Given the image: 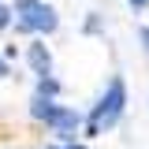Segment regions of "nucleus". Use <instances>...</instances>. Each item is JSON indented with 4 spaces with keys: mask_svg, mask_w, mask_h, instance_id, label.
<instances>
[{
    "mask_svg": "<svg viewBox=\"0 0 149 149\" xmlns=\"http://www.w3.org/2000/svg\"><path fill=\"white\" fill-rule=\"evenodd\" d=\"M30 116L41 119L45 127L52 130L56 138H60V146H71L78 127H82V116L67 104H56V97H45V93H34V101H30Z\"/></svg>",
    "mask_w": 149,
    "mask_h": 149,
    "instance_id": "nucleus-1",
    "label": "nucleus"
},
{
    "mask_svg": "<svg viewBox=\"0 0 149 149\" xmlns=\"http://www.w3.org/2000/svg\"><path fill=\"white\" fill-rule=\"evenodd\" d=\"M123 112H127V86H123V78L116 74L108 86H104V93L97 97V104H93L90 119H86V134L97 138V134L112 130L119 119H123Z\"/></svg>",
    "mask_w": 149,
    "mask_h": 149,
    "instance_id": "nucleus-2",
    "label": "nucleus"
},
{
    "mask_svg": "<svg viewBox=\"0 0 149 149\" xmlns=\"http://www.w3.org/2000/svg\"><path fill=\"white\" fill-rule=\"evenodd\" d=\"M15 26L22 34H56L60 19L45 0H15Z\"/></svg>",
    "mask_w": 149,
    "mask_h": 149,
    "instance_id": "nucleus-3",
    "label": "nucleus"
},
{
    "mask_svg": "<svg viewBox=\"0 0 149 149\" xmlns=\"http://www.w3.org/2000/svg\"><path fill=\"white\" fill-rule=\"evenodd\" d=\"M26 60H30V67H34L37 78H41V74H52V56H49L45 45H30V49H26Z\"/></svg>",
    "mask_w": 149,
    "mask_h": 149,
    "instance_id": "nucleus-4",
    "label": "nucleus"
},
{
    "mask_svg": "<svg viewBox=\"0 0 149 149\" xmlns=\"http://www.w3.org/2000/svg\"><path fill=\"white\" fill-rule=\"evenodd\" d=\"M37 93H45V97H56V93H60V82H56L52 74H41V78H37Z\"/></svg>",
    "mask_w": 149,
    "mask_h": 149,
    "instance_id": "nucleus-5",
    "label": "nucleus"
},
{
    "mask_svg": "<svg viewBox=\"0 0 149 149\" xmlns=\"http://www.w3.org/2000/svg\"><path fill=\"white\" fill-rule=\"evenodd\" d=\"M11 15H15V8H8V4H0V30L11 22Z\"/></svg>",
    "mask_w": 149,
    "mask_h": 149,
    "instance_id": "nucleus-6",
    "label": "nucleus"
},
{
    "mask_svg": "<svg viewBox=\"0 0 149 149\" xmlns=\"http://www.w3.org/2000/svg\"><path fill=\"white\" fill-rule=\"evenodd\" d=\"M127 4L134 8V11H146V8H149V0H127Z\"/></svg>",
    "mask_w": 149,
    "mask_h": 149,
    "instance_id": "nucleus-7",
    "label": "nucleus"
},
{
    "mask_svg": "<svg viewBox=\"0 0 149 149\" xmlns=\"http://www.w3.org/2000/svg\"><path fill=\"white\" fill-rule=\"evenodd\" d=\"M52 149H86L82 142H71V146H52Z\"/></svg>",
    "mask_w": 149,
    "mask_h": 149,
    "instance_id": "nucleus-8",
    "label": "nucleus"
}]
</instances>
